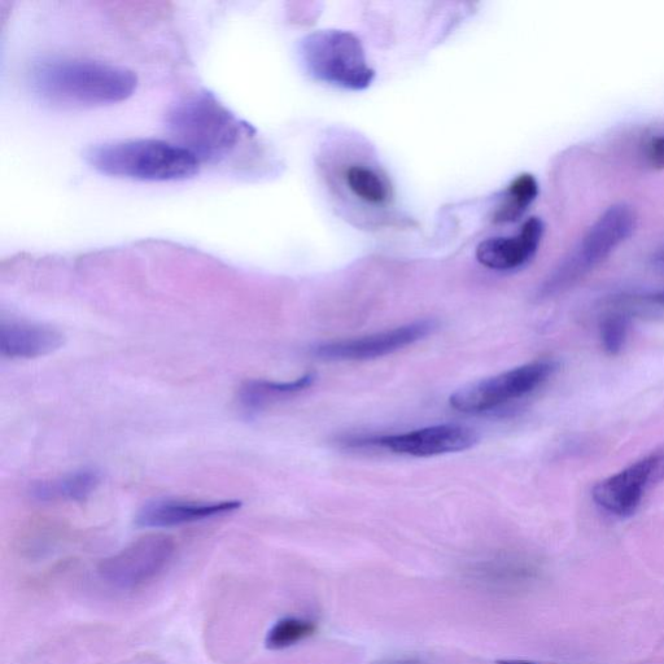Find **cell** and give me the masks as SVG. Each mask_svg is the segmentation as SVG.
I'll return each mask as SVG.
<instances>
[{"mask_svg": "<svg viewBox=\"0 0 664 664\" xmlns=\"http://www.w3.org/2000/svg\"><path fill=\"white\" fill-rule=\"evenodd\" d=\"M30 86L39 98L63 107L95 108L128 100L137 90L129 69L102 61L50 58L33 65Z\"/></svg>", "mask_w": 664, "mask_h": 664, "instance_id": "obj_1", "label": "cell"}, {"mask_svg": "<svg viewBox=\"0 0 664 664\" xmlns=\"http://www.w3.org/2000/svg\"><path fill=\"white\" fill-rule=\"evenodd\" d=\"M165 126L172 143L200 164L229 159L248 131L246 124L208 91L178 99L166 112Z\"/></svg>", "mask_w": 664, "mask_h": 664, "instance_id": "obj_2", "label": "cell"}, {"mask_svg": "<svg viewBox=\"0 0 664 664\" xmlns=\"http://www.w3.org/2000/svg\"><path fill=\"white\" fill-rule=\"evenodd\" d=\"M85 160L104 176L142 182L186 181L200 170L199 161L189 152L156 139L95 144L87 148Z\"/></svg>", "mask_w": 664, "mask_h": 664, "instance_id": "obj_3", "label": "cell"}, {"mask_svg": "<svg viewBox=\"0 0 664 664\" xmlns=\"http://www.w3.org/2000/svg\"><path fill=\"white\" fill-rule=\"evenodd\" d=\"M300 58L310 76L329 85L365 90L374 80L361 42L342 30L309 34L300 43Z\"/></svg>", "mask_w": 664, "mask_h": 664, "instance_id": "obj_4", "label": "cell"}, {"mask_svg": "<svg viewBox=\"0 0 664 664\" xmlns=\"http://www.w3.org/2000/svg\"><path fill=\"white\" fill-rule=\"evenodd\" d=\"M637 218L626 204L613 205L594 222L570 255L550 275L541 295L552 296L574 285L635 233Z\"/></svg>", "mask_w": 664, "mask_h": 664, "instance_id": "obj_5", "label": "cell"}, {"mask_svg": "<svg viewBox=\"0 0 664 664\" xmlns=\"http://www.w3.org/2000/svg\"><path fill=\"white\" fill-rule=\"evenodd\" d=\"M552 361H536L505 371L496 377L479 380L454 392L449 399L458 412L478 414L492 412L530 395L556 373Z\"/></svg>", "mask_w": 664, "mask_h": 664, "instance_id": "obj_6", "label": "cell"}, {"mask_svg": "<svg viewBox=\"0 0 664 664\" xmlns=\"http://www.w3.org/2000/svg\"><path fill=\"white\" fill-rule=\"evenodd\" d=\"M176 552L172 537L147 535L104 559L99 575L104 583L120 591H133L161 574Z\"/></svg>", "mask_w": 664, "mask_h": 664, "instance_id": "obj_7", "label": "cell"}, {"mask_svg": "<svg viewBox=\"0 0 664 664\" xmlns=\"http://www.w3.org/2000/svg\"><path fill=\"white\" fill-rule=\"evenodd\" d=\"M664 480V452L650 454L593 488L594 502L606 513L629 517L639 509L649 489Z\"/></svg>", "mask_w": 664, "mask_h": 664, "instance_id": "obj_8", "label": "cell"}, {"mask_svg": "<svg viewBox=\"0 0 664 664\" xmlns=\"http://www.w3.org/2000/svg\"><path fill=\"white\" fill-rule=\"evenodd\" d=\"M438 326L435 320L415 321L377 334L318 344L313 355L325 361L375 360L421 342L434 334Z\"/></svg>", "mask_w": 664, "mask_h": 664, "instance_id": "obj_9", "label": "cell"}, {"mask_svg": "<svg viewBox=\"0 0 664 664\" xmlns=\"http://www.w3.org/2000/svg\"><path fill=\"white\" fill-rule=\"evenodd\" d=\"M479 435L473 428L462 425H438L405 432V434L380 436L360 440V445H371L396 454L412 457H435L443 454L467 451L478 443Z\"/></svg>", "mask_w": 664, "mask_h": 664, "instance_id": "obj_10", "label": "cell"}, {"mask_svg": "<svg viewBox=\"0 0 664 664\" xmlns=\"http://www.w3.org/2000/svg\"><path fill=\"white\" fill-rule=\"evenodd\" d=\"M544 230L543 221L532 217L522 226L517 237L484 240L476 249V259L486 268L498 272L522 268L534 259Z\"/></svg>", "mask_w": 664, "mask_h": 664, "instance_id": "obj_11", "label": "cell"}, {"mask_svg": "<svg viewBox=\"0 0 664 664\" xmlns=\"http://www.w3.org/2000/svg\"><path fill=\"white\" fill-rule=\"evenodd\" d=\"M242 506L239 501L181 502L155 501L144 505L137 515L139 527L170 528L183 524L207 521L233 513Z\"/></svg>", "mask_w": 664, "mask_h": 664, "instance_id": "obj_12", "label": "cell"}, {"mask_svg": "<svg viewBox=\"0 0 664 664\" xmlns=\"http://www.w3.org/2000/svg\"><path fill=\"white\" fill-rule=\"evenodd\" d=\"M64 335L55 327L30 322H3L0 353L8 358H38L59 351Z\"/></svg>", "mask_w": 664, "mask_h": 664, "instance_id": "obj_13", "label": "cell"}, {"mask_svg": "<svg viewBox=\"0 0 664 664\" xmlns=\"http://www.w3.org/2000/svg\"><path fill=\"white\" fill-rule=\"evenodd\" d=\"M316 382V374L308 373L291 382H270V380H248L239 390V403L248 412H259L287 397L307 391Z\"/></svg>", "mask_w": 664, "mask_h": 664, "instance_id": "obj_14", "label": "cell"}, {"mask_svg": "<svg viewBox=\"0 0 664 664\" xmlns=\"http://www.w3.org/2000/svg\"><path fill=\"white\" fill-rule=\"evenodd\" d=\"M100 483L98 471L83 469L76 473L61 476V478L42 480L34 483L30 489L38 501H83L93 495Z\"/></svg>", "mask_w": 664, "mask_h": 664, "instance_id": "obj_15", "label": "cell"}, {"mask_svg": "<svg viewBox=\"0 0 664 664\" xmlns=\"http://www.w3.org/2000/svg\"><path fill=\"white\" fill-rule=\"evenodd\" d=\"M343 177L347 189L361 202L373 207L390 202V182L377 169L365 164H352L344 170Z\"/></svg>", "mask_w": 664, "mask_h": 664, "instance_id": "obj_16", "label": "cell"}, {"mask_svg": "<svg viewBox=\"0 0 664 664\" xmlns=\"http://www.w3.org/2000/svg\"><path fill=\"white\" fill-rule=\"evenodd\" d=\"M537 195H539V185L536 178L532 174H522L511 183L505 202L498 208L495 221L506 224L519 220L527 208L535 202Z\"/></svg>", "mask_w": 664, "mask_h": 664, "instance_id": "obj_17", "label": "cell"}, {"mask_svg": "<svg viewBox=\"0 0 664 664\" xmlns=\"http://www.w3.org/2000/svg\"><path fill=\"white\" fill-rule=\"evenodd\" d=\"M317 626L310 620L285 618L275 623L266 636L265 645L270 650L291 648L299 642L313 636Z\"/></svg>", "mask_w": 664, "mask_h": 664, "instance_id": "obj_18", "label": "cell"}, {"mask_svg": "<svg viewBox=\"0 0 664 664\" xmlns=\"http://www.w3.org/2000/svg\"><path fill=\"white\" fill-rule=\"evenodd\" d=\"M629 321L622 314L606 317L600 329L601 343L611 356L619 355L627 342Z\"/></svg>", "mask_w": 664, "mask_h": 664, "instance_id": "obj_19", "label": "cell"}, {"mask_svg": "<svg viewBox=\"0 0 664 664\" xmlns=\"http://www.w3.org/2000/svg\"><path fill=\"white\" fill-rule=\"evenodd\" d=\"M649 160L655 168H664V135L653 139L649 146Z\"/></svg>", "mask_w": 664, "mask_h": 664, "instance_id": "obj_20", "label": "cell"}, {"mask_svg": "<svg viewBox=\"0 0 664 664\" xmlns=\"http://www.w3.org/2000/svg\"><path fill=\"white\" fill-rule=\"evenodd\" d=\"M653 264L655 268L662 270L664 272V247L658 249L653 257Z\"/></svg>", "mask_w": 664, "mask_h": 664, "instance_id": "obj_21", "label": "cell"}, {"mask_svg": "<svg viewBox=\"0 0 664 664\" xmlns=\"http://www.w3.org/2000/svg\"><path fill=\"white\" fill-rule=\"evenodd\" d=\"M648 299L649 301H652V303L664 307V291L655 292V294L649 295Z\"/></svg>", "mask_w": 664, "mask_h": 664, "instance_id": "obj_22", "label": "cell"}, {"mask_svg": "<svg viewBox=\"0 0 664 664\" xmlns=\"http://www.w3.org/2000/svg\"><path fill=\"white\" fill-rule=\"evenodd\" d=\"M497 664H534V663L523 662V661H500L497 662Z\"/></svg>", "mask_w": 664, "mask_h": 664, "instance_id": "obj_23", "label": "cell"}, {"mask_svg": "<svg viewBox=\"0 0 664 664\" xmlns=\"http://www.w3.org/2000/svg\"><path fill=\"white\" fill-rule=\"evenodd\" d=\"M400 664H414V663H400Z\"/></svg>", "mask_w": 664, "mask_h": 664, "instance_id": "obj_24", "label": "cell"}]
</instances>
